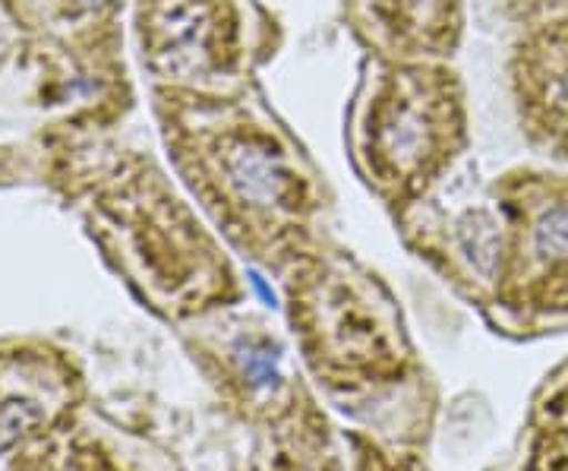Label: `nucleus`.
Here are the masks:
<instances>
[{"label":"nucleus","mask_w":568,"mask_h":471,"mask_svg":"<svg viewBox=\"0 0 568 471\" xmlns=\"http://www.w3.org/2000/svg\"><path fill=\"white\" fill-rule=\"evenodd\" d=\"M241 364H244V377L253 387L265 390V387L278 383V354L268 345H246Z\"/></svg>","instance_id":"nucleus-6"},{"label":"nucleus","mask_w":568,"mask_h":471,"mask_svg":"<svg viewBox=\"0 0 568 471\" xmlns=\"http://www.w3.org/2000/svg\"><path fill=\"white\" fill-rule=\"evenodd\" d=\"M552 418H556L562 428H568V392L559 399V402H552Z\"/></svg>","instance_id":"nucleus-7"},{"label":"nucleus","mask_w":568,"mask_h":471,"mask_svg":"<svg viewBox=\"0 0 568 471\" xmlns=\"http://www.w3.org/2000/svg\"><path fill=\"white\" fill-rule=\"evenodd\" d=\"M515 86L534 143L568 159V7L525 32L515 51Z\"/></svg>","instance_id":"nucleus-4"},{"label":"nucleus","mask_w":568,"mask_h":471,"mask_svg":"<svg viewBox=\"0 0 568 471\" xmlns=\"http://www.w3.org/2000/svg\"><path fill=\"white\" fill-rule=\"evenodd\" d=\"M215 130L196 133V174L209 197L244 219H287L297 216L304 193L297 162L265 123L224 118Z\"/></svg>","instance_id":"nucleus-2"},{"label":"nucleus","mask_w":568,"mask_h":471,"mask_svg":"<svg viewBox=\"0 0 568 471\" xmlns=\"http://www.w3.org/2000/svg\"><path fill=\"white\" fill-rule=\"evenodd\" d=\"M364 10V26L379 44L398 54H420L436 48L455 32L458 0H357Z\"/></svg>","instance_id":"nucleus-5"},{"label":"nucleus","mask_w":568,"mask_h":471,"mask_svg":"<svg viewBox=\"0 0 568 471\" xmlns=\"http://www.w3.org/2000/svg\"><path fill=\"white\" fill-rule=\"evenodd\" d=\"M511 304L568 310V181L559 174H518L508 184Z\"/></svg>","instance_id":"nucleus-3"},{"label":"nucleus","mask_w":568,"mask_h":471,"mask_svg":"<svg viewBox=\"0 0 568 471\" xmlns=\"http://www.w3.org/2000/svg\"><path fill=\"white\" fill-rule=\"evenodd\" d=\"M462 99L439 70L405 67L369 82L357 114V156L369 181L417 187L439 174L462 143Z\"/></svg>","instance_id":"nucleus-1"}]
</instances>
